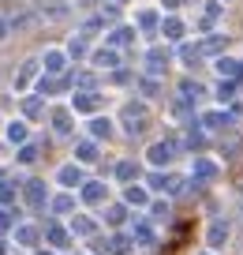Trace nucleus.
Returning a JSON list of instances; mask_svg holds the SVG:
<instances>
[{
	"mask_svg": "<svg viewBox=\"0 0 243 255\" xmlns=\"http://www.w3.org/2000/svg\"><path fill=\"white\" fill-rule=\"evenodd\" d=\"M124 128L127 131H142V128H146V105H127L124 109Z\"/></svg>",
	"mask_w": 243,
	"mask_h": 255,
	"instance_id": "f257e3e1",
	"label": "nucleus"
},
{
	"mask_svg": "<svg viewBox=\"0 0 243 255\" xmlns=\"http://www.w3.org/2000/svg\"><path fill=\"white\" fill-rule=\"evenodd\" d=\"M26 207H34V210L45 207V184H41V180H30V184H26Z\"/></svg>",
	"mask_w": 243,
	"mask_h": 255,
	"instance_id": "f03ea898",
	"label": "nucleus"
},
{
	"mask_svg": "<svg viewBox=\"0 0 243 255\" xmlns=\"http://www.w3.org/2000/svg\"><path fill=\"white\" fill-rule=\"evenodd\" d=\"M34 75H38V60H26L23 72H19V79H15V90H26L34 83Z\"/></svg>",
	"mask_w": 243,
	"mask_h": 255,
	"instance_id": "7ed1b4c3",
	"label": "nucleus"
},
{
	"mask_svg": "<svg viewBox=\"0 0 243 255\" xmlns=\"http://www.w3.org/2000/svg\"><path fill=\"white\" fill-rule=\"evenodd\" d=\"M75 113H94L97 109V94H90V90H82V94H75Z\"/></svg>",
	"mask_w": 243,
	"mask_h": 255,
	"instance_id": "20e7f679",
	"label": "nucleus"
},
{
	"mask_svg": "<svg viewBox=\"0 0 243 255\" xmlns=\"http://www.w3.org/2000/svg\"><path fill=\"white\" fill-rule=\"evenodd\" d=\"M4 131H8V139H11V143H19V146H23V143H26V135H30V128H26L23 120H11Z\"/></svg>",
	"mask_w": 243,
	"mask_h": 255,
	"instance_id": "39448f33",
	"label": "nucleus"
},
{
	"mask_svg": "<svg viewBox=\"0 0 243 255\" xmlns=\"http://www.w3.org/2000/svg\"><path fill=\"white\" fill-rule=\"evenodd\" d=\"M41 64H45V72L60 75V72H64V53H60V49H49V53H45V60H41Z\"/></svg>",
	"mask_w": 243,
	"mask_h": 255,
	"instance_id": "423d86ee",
	"label": "nucleus"
},
{
	"mask_svg": "<svg viewBox=\"0 0 243 255\" xmlns=\"http://www.w3.org/2000/svg\"><path fill=\"white\" fill-rule=\"evenodd\" d=\"M53 128L60 131V135H68L71 131V113L68 109H53Z\"/></svg>",
	"mask_w": 243,
	"mask_h": 255,
	"instance_id": "0eeeda50",
	"label": "nucleus"
},
{
	"mask_svg": "<svg viewBox=\"0 0 243 255\" xmlns=\"http://www.w3.org/2000/svg\"><path fill=\"white\" fill-rule=\"evenodd\" d=\"M41 90H45V94H60V90H68V79H64V75H53V79H41Z\"/></svg>",
	"mask_w": 243,
	"mask_h": 255,
	"instance_id": "6e6552de",
	"label": "nucleus"
},
{
	"mask_svg": "<svg viewBox=\"0 0 243 255\" xmlns=\"http://www.w3.org/2000/svg\"><path fill=\"white\" fill-rule=\"evenodd\" d=\"M60 184H68V188H75V184H82V173H79L75 165H64V169H60Z\"/></svg>",
	"mask_w": 243,
	"mask_h": 255,
	"instance_id": "1a4fd4ad",
	"label": "nucleus"
},
{
	"mask_svg": "<svg viewBox=\"0 0 243 255\" xmlns=\"http://www.w3.org/2000/svg\"><path fill=\"white\" fill-rule=\"evenodd\" d=\"M225 240H228V222H217V225L210 229V244H213V248H221Z\"/></svg>",
	"mask_w": 243,
	"mask_h": 255,
	"instance_id": "9d476101",
	"label": "nucleus"
},
{
	"mask_svg": "<svg viewBox=\"0 0 243 255\" xmlns=\"http://www.w3.org/2000/svg\"><path fill=\"white\" fill-rule=\"evenodd\" d=\"M82 199L86 203H101L105 199V184H86V188H82Z\"/></svg>",
	"mask_w": 243,
	"mask_h": 255,
	"instance_id": "9b49d317",
	"label": "nucleus"
},
{
	"mask_svg": "<svg viewBox=\"0 0 243 255\" xmlns=\"http://www.w3.org/2000/svg\"><path fill=\"white\" fill-rule=\"evenodd\" d=\"M168 158H172V146H165V143L150 146V161H157V165H161V161H168Z\"/></svg>",
	"mask_w": 243,
	"mask_h": 255,
	"instance_id": "f8f14e48",
	"label": "nucleus"
},
{
	"mask_svg": "<svg viewBox=\"0 0 243 255\" xmlns=\"http://www.w3.org/2000/svg\"><path fill=\"white\" fill-rule=\"evenodd\" d=\"M45 237H49V244H53V248H68V233H64L60 225H53V229H49Z\"/></svg>",
	"mask_w": 243,
	"mask_h": 255,
	"instance_id": "ddd939ff",
	"label": "nucleus"
},
{
	"mask_svg": "<svg viewBox=\"0 0 243 255\" xmlns=\"http://www.w3.org/2000/svg\"><path fill=\"white\" fill-rule=\"evenodd\" d=\"M94 60H97V68H116V53H112V49H101Z\"/></svg>",
	"mask_w": 243,
	"mask_h": 255,
	"instance_id": "4468645a",
	"label": "nucleus"
},
{
	"mask_svg": "<svg viewBox=\"0 0 243 255\" xmlns=\"http://www.w3.org/2000/svg\"><path fill=\"white\" fill-rule=\"evenodd\" d=\"M71 229H75V233H94V222H90L86 214H79L75 222H71Z\"/></svg>",
	"mask_w": 243,
	"mask_h": 255,
	"instance_id": "2eb2a0df",
	"label": "nucleus"
},
{
	"mask_svg": "<svg viewBox=\"0 0 243 255\" xmlns=\"http://www.w3.org/2000/svg\"><path fill=\"white\" fill-rule=\"evenodd\" d=\"M23 113H26V117H41V98H26Z\"/></svg>",
	"mask_w": 243,
	"mask_h": 255,
	"instance_id": "dca6fc26",
	"label": "nucleus"
},
{
	"mask_svg": "<svg viewBox=\"0 0 243 255\" xmlns=\"http://www.w3.org/2000/svg\"><path fill=\"white\" fill-rule=\"evenodd\" d=\"M90 131H94L97 139H105V135L112 131V124H109V120H94V124H90Z\"/></svg>",
	"mask_w": 243,
	"mask_h": 255,
	"instance_id": "f3484780",
	"label": "nucleus"
},
{
	"mask_svg": "<svg viewBox=\"0 0 243 255\" xmlns=\"http://www.w3.org/2000/svg\"><path fill=\"white\" fill-rule=\"evenodd\" d=\"M75 154H79V158H82V161H94V158H97L94 143H79V150H75Z\"/></svg>",
	"mask_w": 243,
	"mask_h": 255,
	"instance_id": "a211bd4d",
	"label": "nucleus"
},
{
	"mask_svg": "<svg viewBox=\"0 0 243 255\" xmlns=\"http://www.w3.org/2000/svg\"><path fill=\"white\" fill-rule=\"evenodd\" d=\"M15 240H19V244H34V240H38V233H34L30 225H23V229L15 233Z\"/></svg>",
	"mask_w": 243,
	"mask_h": 255,
	"instance_id": "6ab92c4d",
	"label": "nucleus"
},
{
	"mask_svg": "<svg viewBox=\"0 0 243 255\" xmlns=\"http://www.w3.org/2000/svg\"><path fill=\"white\" fill-rule=\"evenodd\" d=\"M165 60H168L165 53H150V60H146V64H150V72H161V68H165Z\"/></svg>",
	"mask_w": 243,
	"mask_h": 255,
	"instance_id": "aec40b11",
	"label": "nucleus"
},
{
	"mask_svg": "<svg viewBox=\"0 0 243 255\" xmlns=\"http://www.w3.org/2000/svg\"><path fill=\"white\" fill-rule=\"evenodd\" d=\"M127 203L142 207V203H146V191H142V188H127Z\"/></svg>",
	"mask_w": 243,
	"mask_h": 255,
	"instance_id": "412c9836",
	"label": "nucleus"
},
{
	"mask_svg": "<svg viewBox=\"0 0 243 255\" xmlns=\"http://www.w3.org/2000/svg\"><path fill=\"white\" fill-rule=\"evenodd\" d=\"M68 53H71V56H82V53H86V38H71Z\"/></svg>",
	"mask_w": 243,
	"mask_h": 255,
	"instance_id": "4be33fe9",
	"label": "nucleus"
},
{
	"mask_svg": "<svg viewBox=\"0 0 243 255\" xmlns=\"http://www.w3.org/2000/svg\"><path fill=\"white\" fill-rule=\"evenodd\" d=\"M217 68H221V75H240V64L236 60H221Z\"/></svg>",
	"mask_w": 243,
	"mask_h": 255,
	"instance_id": "5701e85b",
	"label": "nucleus"
},
{
	"mask_svg": "<svg viewBox=\"0 0 243 255\" xmlns=\"http://www.w3.org/2000/svg\"><path fill=\"white\" fill-rule=\"evenodd\" d=\"M19 161H26V165L38 161V146H23V150H19Z\"/></svg>",
	"mask_w": 243,
	"mask_h": 255,
	"instance_id": "b1692460",
	"label": "nucleus"
},
{
	"mask_svg": "<svg viewBox=\"0 0 243 255\" xmlns=\"http://www.w3.org/2000/svg\"><path fill=\"white\" fill-rule=\"evenodd\" d=\"M165 34H168V38H180V34H183L180 19H168V23H165Z\"/></svg>",
	"mask_w": 243,
	"mask_h": 255,
	"instance_id": "393cba45",
	"label": "nucleus"
},
{
	"mask_svg": "<svg viewBox=\"0 0 243 255\" xmlns=\"http://www.w3.org/2000/svg\"><path fill=\"white\" fill-rule=\"evenodd\" d=\"M53 210H56V214H64V210H71V195H60V199H53Z\"/></svg>",
	"mask_w": 243,
	"mask_h": 255,
	"instance_id": "a878e982",
	"label": "nucleus"
},
{
	"mask_svg": "<svg viewBox=\"0 0 243 255\" xmlns=\"http://www.w3.org/2000/svg\"><path fill=\"white\" fill-rule=\"evenodd\" d=\"M135 237H139L142 244H150V237H154V233H150V225H142V222H139V225H135Z\"/></svg>",
	"mask_w": 243,
	"mask_h": 255,
	"instance_id": "bb28decb",
	"label": "nucleus"
},
{
	"mask_svg": "<svg viewBox=\"0 0 243 255\" xmlns=\"http://www.w3.org/2000/svg\"><path fill=\"white\" fill-rule=\"evenodd\" d=\"M127 41H131V30H116L112 34V45H127Z\"/></svg>",
	"mask_w": 243,
	"mask_h": 255,
	"instance_id": "cd10ccee",
	"label": "nucleus"
},
{
	"mask_svg": "<svg viewBox=\"0 0 243 255\" xmlns=\"http://www.w3.org/2000/svg\"><path fill=\"white\" fill-rule=\"evenodd\" d=\"M116 173H120V180H131V176H135V165H131V161H124Z\"/></svg>",
	"mask_w": 243,
	"mask_h": 255,
	"instance_id": "c85d7f7f",
	"label": "nucleus"
},
{
	"mask_svg": "<svg viewBox=\"0 0 243 255\" xmlns=\"http://www.w3.org/2000/svg\"><path fill=\"white\" fill-rule=\"evenodd\" d=\"M225 124V117H221V113H210V117H206V128H221Z\"/></svg>",
	"mask_w": 243,
	"mask_h": 255,
	"instance_id": "c756f323",
	"label": "nucleus"
},
{
	"mask_svg": "<svg viewBox=\"0 0 243 255\" xmlns=\"http://www.w3.org/2000/svg\"><path fill=\"white\" fill-rule=\"evenodd\" d=\"M198 176H213V165H210V161H198Z\"/></svg>",
	"mask_w": 243,
	"mask_h": 255,
	"instance_id": "7c9ffc66",
	"label": "nucleus"
},
{
	"mask_svg": "<svg viewBox=\"0 0 243 255\" xmlns=\"http://www.w3.org/2000/svg\"><path fill=\"white\" fill-rule=\"evenodd\" d=\"M8 34H11V23H8V19H0V41L8 38Z\"/></svg>",
	"mask_w": 243,
	"mask_h": 255,
	"instance_id": "2f4dec72",
	"label": "nucleus"
},
{
	"mask_svg": "<svg viewBox=\"0 0 243 255\" xmlns=\"http://www.w3.org/2000/svg\"><path fill=\"white\" fill-rule=\"evenodd\" d=\"M8 225H11V218H8V214H0V233L8 229Z\"/></svg>",
	"mask_w": 243,
	"mask_h": 255,
	"instance_id": "473e14b6",
	"label": "nucleus"
},
{
	"mask_svg": "<svg viewBox=\"0 0 243 255\" xmlns=\"http://www.w3.org/2000/svg\"><path fill=\"white\" fill-rule=\"evenodd\" d=\"M165 4H180V0H165Z\"/></svg>",
	"mask_w": 243,
	"mask_h": 255,
	"instance_id": "72a5a7b5",
	"label": "nucleus"
},
{
	"mask_svg": "<svg viewBox=\"0 0 243 255\" xmlns=\"http://www.w3.org/2000/svg\"><path fill=\"white\" fill-rule=\"evenodd\" d=\"M0 255H4V244H0Z\"/></svg>",
	"mask_w": 243,
	"mask_h": 255,
	"instance_id": "f704fd0d",
	"label": "nucleus"
},
{
	"mask_svg": "<svg viewBox=\"0 0 243 255\" xmlns=\"http://www.w3.org/2000/svg\"><path fill=\"white\" fill-rule=\"evenodd\" d=\"M41 255H49V252H41Z\"/></svg>",
	"mask_w": 243,
	"mask_h": 255,
	"instance_id": "c9c22d12",
	"label": "nucleus"
}]
</instances>
